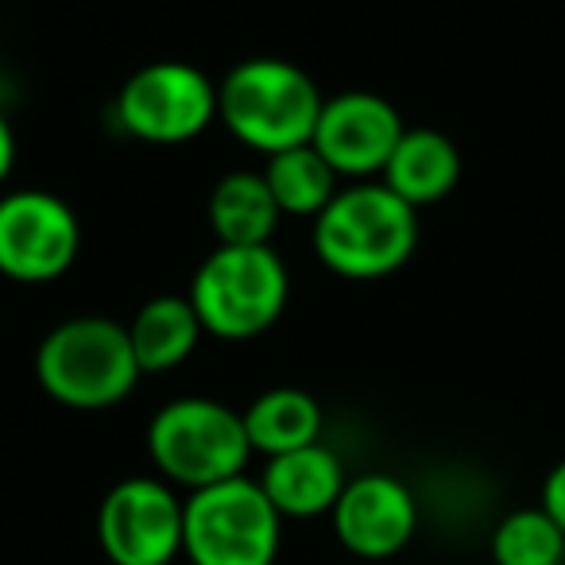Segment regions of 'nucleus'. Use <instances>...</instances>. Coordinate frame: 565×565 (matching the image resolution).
I'll use <instances>...</instances> for the list:
<instances>
[{
    "instance_id": "obj_1",
    "label": "nucleus",
    "mask_w": 565,
    "mask_h": 565,
    "mask_svg": "<svg viewBox=\"0 0 565 565\" xmlns=\"http://www.w3.org/2000/svg\"><path fill=\"white\" fill-rule=\"evenodd\" d=\"M315 256L349 282L387 279L418 248V210L384 182H349L310 221Z\"/></svg>"
},
{
    "instance_id": "obj_2",
    "label": "nucleus",
    "mask_w": 565,
    "mask_h": 565,
    "mask_svg": "<svg viewBox=\"0 0 565 565\" xmlns=\"http://www.w3.org/2000/svg\"><path fill=\"white\" fill-rule=\"evenodd\" d=\"M322 89L291 58H244L217 82V120L236 143L259 156L315 140Z\"/></svg>"
},
{
    "instance_id": "obj_3",
    "label": "nucleus",
    "mask_w": 565,
    "mask_h": 565,
    "mask_svg": "<svg viewBox=\"0 0 565 565\" xmlns=\"http://www.w3.org/2000/svg\"><path fill=\"white\" fill-rule=\"evenodd\" d=\"M140 361L132 353L128 326L102 315L66 318L35 349V380L71 411H109L140 384Z\"/></svg>"
},
{
    "instance_id": "obj_4",
    "label": "nucleus",
    "mask_w": 565,
    "mask_h": 565,
    "mask_svg": "<svg viewBox=\"0 0 565 565\" xmlns=\"http://www.w3.org/2000/svg\"><path fill=\"white\" fill-rule=\"evenodd\" d=\"M186 299L194 302L210 338L252 341L282 318L291 299V271L271 244H256V248L217 244L198 264Z\"/></svg>"
},
{
    "instance_id": "obj_5",
    "label": "nucleus",
    "mask_w": 565,
    "mask_h": 565,
    "mask_svg": "<svg viewBox=\"0 0 565 565\" xmlns=\"http://www.w3.org/2000/svg\"><path fill=\"white\" fill-rule=\"evenodd\" d=\"M148 454L167 484L198 492V488L244 477L252 461V441L241 411L205 395H182L151 415Z\"/></svg>"
},
{
    "instance_id": "obj_6",
    "label": "nucleus",
    "mask_w": 565,
    "mask_h": 565,
    "mask_svg": "<svg viewBox=\"0 0 565 565\" xmlns=\"http://www.w3.org/2000/svg\"><path fill=\"white\" fill-rule=\"evenodd\" d=\"M282 546V515L259 480L233 477L186 492L182 557L190 565H275Z\"/></svg>"
},
{
    "instance_id": "obj_7",
    "label": "nucleus",
    "mask_w": 565,
    "mask_h": 565,
    "mask_svg": "<svg viewBox=\"0 0 565 565\" xmlns=\"http://www.w3.org/2000/svg\"><path fill=\"white\" fill-rule=\"evenodd\" d=\"M117 120L132 140L179 148L217 120V82L194 63H148L120 86Z\"/></svg>"
},
{
    "instance_id": "obj_8",
    "label": "nucleus",
    "mask_w": 565,
    "mask_h": 565,
    "mask_svg": "<svg viewBox=\"0 0 565 565\" xmlns=\"http://www.w3.org/2000/svg\"><path fill=\"white\" fill-rule=\"evenodd\" d=\"M82 252V225L71 202L24 186L0 194V275L24 287L63 279Z\"/></svg>"
},
{
    "instance_id": "obj_9",
    "label": "nucleus",
    "mask_w": 565,
    "mask_h": 565,
    "mask_svg": "<svg viewBox=\"0 0 565 565\" xmlns=\"http://www.w3.org/2000/svg\"><path fill=\"white\" fill-rule=\"evenodd\" d=\"M186 500L163 477H128L97 508V542L113 565H171L182 554Z\"/></svg>"
},
{
    "instance_id": "obj_10",
    "label": "nucleus",
    "mask_w": 565,
    "mask_h": 565,
    "mask_svg": "<svg viewBox=\"0 0 565 565\" xmlns=\"http://www.w3.org/2000/svg\"><path fill=\"white\" fill-rule=\"evenodd\" d=\"M403 132L407 125L387 97L372 89H345L338 97H326L310 143L322 151V159L341 179L369 182L372 174H384Z\"/></svg>"
},
{
    "instance_id": "obj_11",
    "label": "nucleus",
    "mask_w": 565,
    "mask_h": 565,
    "mask_svg": "<svg viewBox=\"0 0 565 565\" xmlns=\"http://www.w3.org/2000/svg\"><path fill=\"white\" fill-rule=\"evenodd\" d=\"M330 523L338 542L353 557L384 562L407 550L418 531L415 492L392 472H364L349 477L338 508L330 511Z\"/></svg>"
},
{
    "instance_id": "obj_12",
    "label": "nucleus",
    "mask_w": 565,
    "mask_h": 565,
    "mask_svg": "<svg viewBox=\"0 0 565 565\" xmlns=\"http://www.w3.org/2000/svg\"><path fill=\"white\" fill-rule=\"evenodd\" d=\"M345 484H349L345 465L322 441L291 449V454L267 457L264 472H259V488H264L267 500L275 503V511L282 519L330 515L338 508Z\"/></svg>"
},
{
    "instance_id": "obj_13",
    "label": "nucleus",
    "mask_w": 565,
    "mask_h": 565,
    "mask_svg": "<svg viewBox=\"0 0 565 565\" xmlns=\"http://www.w3.org/2000/svg\"><path fill=\"white\" fill-rule=\"evenodd\" d=\"M387 190L403 198L407 205L423 210L441 198H449L461 182V151L438 128H407L399 148L392 151L384 174H380Z\"/></svg>"
},
{
    "instance_id": "obj_14",
    "label": "nucleus",
    "mask_w": 565,
    "mask_h": 565,
    "mask_svg": "<svg viewBox=\"0 0 565 565\" xmlns=\"http://www.w3.org/2000/svg\"><path fill=\"white\" fill-rule=\"evenodd\" d=\"M128 338L143 376H163L194 356L205 330L186 295H156L132 315Z\"/></svg>"
},
{
    "instance_id": "obj_15",
    "label": "nucleus",
    "mask_w": 565,
    "mask_h": 565,
    "mask_svg": "<svg viewBox=\"0 0 565 565\" xmlns=\"http://www.w3.org/2000/svg\"><path fill=\"white\" fill-rule=\"evenodd\" d=\"M205 217H210L217 244L256 248V244H271V236L279 233L282 213L275 205L264 171H228L210 190Z\"/></svg>"
},
{
    "instance_id": "obj_16",
    "label": "nucleus",
    "mask_w": 565,
    "mask_h": 565,
    "mask_svg": "<svg viewBox=\"0 0 565 565\" xmlns=\"http://www.w3.org/2000/svg\"><path fill=\"white\" fill-rule=\"evenodd\" d=\"M244 415V430H248L252 454L279 457L291 449L315 446L322 441V407L310 392L302 387H271L259 392Z\"/></svg>"
},
{
    "instance_id": "obj_17",
    "label": "nucleus",
    "mask_w": 565,
    "mask_h": 565,
    "mask_svg": "<svg viewBox=\"0 0 565 565\" xmlns=\"http://www.w3.org/2000/svg\"><path fill=\"white\" fill-rule=\"evenodd\" d=\"M264 179L271 186V198L282 217H299V221H315L341 190V174L326 163L315 143L267 156Z\"/></svg>"
},
{
    "instance_id": "obj_18",
    "label": "nucleus",
    "mask_w": 565,
    "mask_h": 565,
    "mask_svg": "<svg viewBox=\"0 0 565 565\" xmlns=\"http://www.w3.org/2000/svg\"><path fill=\"white\" fill-rule=\"evenodd\" d=\"M495 565H562L565 531L542 508H519L495 523L492 531Z\"/></svg>"
},
{
    "instance_id": "obj_19",
    "label": "nucleus",
    "mask_w": 565,
    "mask_h": 565,
    "mask_svg": "<svg viewBox=\"0 0 565 565\" xmlns=\"http://www.w3.org/2000/svg\"><path fill=\"white\" fill-rule=\"evenodd\" d=\"M539 508L546 511V515L554 519V523L565 531V461H557L554 469L546 472V480H542V500H539Z\"/></svg>"
},
{
    "instance_id": "obj_20",
    "label": "nucleus",
    "mask_w": 565,
    "mask_h": 565,
    "mask_svg": "<svg viewBox=\"0 0 565 565\" xmlns=\"http://www.w3.org/2000/svg\"><path fill=\"white\" fill-rule=\"evenodd\" d=\"M12 171H17V132H12L9 113L0 109V186L12 179Z\"/></svg>"
}]
</instances>
